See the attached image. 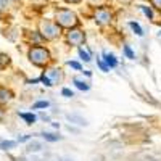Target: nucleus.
<instances>
[{
	"mask_svg": "<svg viewBox=\"0 0 161 161\" xmlns=\"http://www.w3.org/2000/svg\"><path fill=\"white\" fill-rule=\"evenodd\" d=\"M28 60L31 64L37 66V68H44L47 69L48 66L52 64L53 61V57H52V52L48 47L45 45H31L29 50H28Z\"/></svg>",
	"mask_w": 161,
	"mask_h": 161,
	"instance_id": "nucleus-1",
	"label": "nucleus"
},
{
	"mask_svg": "<svg viewBox=\"0 0 161 161\" xmlns=\"http://www.w3.org/2000/svg\"><path fill=\"white\" fill-rule=\"evenodd\" d=\"M53 19L58 23V26L63 29V31H69L73 28H79L80 24V19L77 16V13L71 8H55L53 11Z\"/></svg>",
	"mask_w": 161,
	"mask_h": 161,
	"instance_id": "nucleus-2",
	"label": "nucleus"
},
{
	"mask_svg": "<svg viewBox=\"0 0 161 161\" xmlns=\"http://www.w3.org/2000/svg\"><path fill=\"white\" fill-rule=\"evenodd\" d=\"M37 32L42 36L44 42H53V40H58L63 36V29L58 26V23L55 19H39L37 23Z\"/></svg>",
	"mask_w": 161,
	"mask_h": 161,
	"instance_id": "nucleus-3",
	"label": "nucleus"
},
{
	"mask_svg": "<svg viewBox=\"0 0 161 161\" xmlns=\"http://www.w3.org/2000/svg\"><path fill=\"white\" fill-rule=\"evenodd\" d=\"M92 19L95 21V24L100 26V28H106V26H111L114 23V11L110 5L93 8Z\"/></svg>",
	"mask_w": 161,
	"mask_h": 161,
	"instance_id": "nucleus-4",
	"label": "nucleus"
},
{
	"mask_svg": "<svg viewBox=\"0 0 161 161\" xmlns=\"http://www.w3.org/2000/svg\"><path fill=\"white\" fill-rule=\"evenodd\" d=\"M86 40H87V34L84 29H80V28H73L69 31H66L64 32V42L66 45H69V47H82L86 44Z\"/></svg>",
	"mask_w": 161,
	"mask_h": 161,
	"instance_id": "nucleus-5",
	"label": "nucleus"
},
{
	"mask_svg": "<svg viewBox=\"0 0 161 161\" xmlns=\"http://www.w3.org/2000/svg\"><path fill=\"white\" fill-rule=\"evenodd\" d=\"M44 74L52 80V84L53 86H57V84H63V80H64V73L61 68H55V66H48L47 69H44Z\"/></svg>",
	"mask_w": 161,
	"mask_h": 161,
	"instance_id": "nucleus-6",
	"label": "nucleus"
},
{
	"mask_svg": "<svg viewBox=\"0 0 161 161\" xmlns=\"http://www.w3.org/2000/svg\"><path fill=\"white\" fill-rule=\"evenodd\" d=\"M66 119H68L71 124H76V126H80V127L89 126V121L84 116L77 114V113H68V114H66Z\"/></svg>",
	"mask_w": 161,
	"mask_h": 161,
	"instance_id": "nucleus-7",
	"label": "nucleus"
},
{
	"mask_svg": "<svg viewBox=\"0 0 161 161\" xmlns=\"http://www.w3.org/2000/svg\"><path fill=\"white\" fill-rule=\"evenodd\" d=\"M13 97H15V93H13L8 87L5 86H0V105H7L13 100Z\"/></svg>",
	"mask_w": 161,
	"mask_h": 161,
	"instance_id": "nucleus-8",
	"label": "nucleus"
},
{
	"mask_svg": "<svg viewBox=\"0 0 161 161\" xmlns=\"http://www.w3.org/2000/svg\"><path fill=\"white\" fill-rule=\"evenodd\" d=\"M102 57H103L102 60H103L106 64H108V68H110V69L116 68V66H118V63H119V61H118V58L113 55V53L106 52V50H103V52H102Z\"/></svg>",
	"mask_w": 161,
	"mask_h": 161,
	"instance_id": "nucleus-9",
	"label": "nucleus"
},
{
	"mask_svg": "<svg viewBox=\"0 0 161 161\" xmlns=\"http://www.w3.org/2000/svg\"><path fill=\"white\" fill-rule=\"evenodd\" d=\"M73 84H74L76 89L80 90V92H89V90H90V84L87 82L86 79H82V77H73Z\"/></svg>",
	"mask_w": 161,
	"mask_h": 161,
	"instance_id": "nucleus-10",
	"label": "nucleus"
},
{
	"mask_svg": "<svg viewBox=\"0 0 161 161\" xmlns=\"http://www.w3.org/2000/svg\"><path fill=\"white\" fill-rule=\"evenodd\" d=\"M139 8L142 10V13H143V15L148 18L150 21H153V23L156 21V16H155V11H153V7H152V5H150V7H148V5H140Z\"/></svg>",
	"mask_w": 161,
	"mask_h": 161,
	"instance_id": "nucleus-11",
	"label": "nucleus"
},
{
	"mask_svg": "<svg viewBox=\"0 0 161 161\" xmlns=\"http://www.w3.org/2000/svg\"><path fill=\"white\" fill-rule=\"evenodd\" d=\"M18 116L26 121V124H34L37 121V116L34 113H18Z\"/></svg>",
	"mask_w": 161,
	"mask_h": 161,
	"instance_id": "nucleus-12",
	"label": "nucleus"
},
{
	"mask_svg": "<svg viewBox=\"0 0 161 161\" xmlns=\"http://www.w3.org/2000/svg\"><path fill=\"white\" fill-rule=\"evenodd\" d=\"M129 28L132 29V32L136 34V36H139V37L143 36V29H142V26L137 21H129Z\"/></svg>",
	"mask_w": 161,
	"mask_h": 161,
	"instance_id": "nucleus-13",
	"label": "nucleus"
},
{
	"mask_svg": "<svg viewBox=\"0 0 161 161\" xmlns=\"http://www.w3.org/2000/svg\"><path fill=\"white\" fill-rule=\"evenodd\" d=\"M77 55H79V58L82 60L84 63H90V61H92V55H90L87 50H84L82 47H79V48H77Z\"/></svg>",
	"mask_w": 161,
	"mask_h": 161,
	"instance_id": "nucleus-14",
	"label": "nucleus"
},
{
	"mask_svg": "<svg viewBox=\"0 0 161 161\" xmlns=\"http://www.w3.org/2000/svg\"><path fill=\"white\" fill-rule=\"evenodd\" d=\"M42 137H44L45 142H58V140H61V136L53 134V132H42Z\"/></svg>",
	"mask_w": 161,
	"mask_h": 161,
	"instance_id": "nucleus-15",
	"label": "nucleus"
},
{
	"mask_svg": "<svg viewBox=\"0 0 161 161\" xmlns=\"http://www.w3.org/2000/svg\"><path fill=\"white\" fill-rule=\"evenodd\" d=\"M11 63V58H10V55H7V53H2L0 52V71L2 69H5L7 66Z\"/></svg>",
	"mask_w": 161,
	"mask_h": 161,
	"instance_id": "nucleus-16",
	"label": "nucleus"
},
{
	"mask_svg": "<svg viewBox=\"0 0 161 161\" xmlns=\"http://www.w3.org/2000/svg\"><path fill=\"white\" fill-rule=\"evenodd\" d=\"M18 145V140H3L0 142V150H11Z\"/></svg>",
	"mask_w": 161,
	"mask_h": 161,
	"instance_id": "nucleus-17",
	"label": "nucleus"
},
{
	"mask_svg": "<svg viewBox=\"0 0 161 161\" xmlns=\"http://www.w3.org/2000/svg\"><path fill=\"white\" fill-rule=\"evenodd\" d=\"M87 5L92 7V8H98V7H105V5H108L110 0H86Z\"/></svg>",
	"mask_w": 161,
	"mask_h": 161,
	"instance_id": "nucleus-18",
	"label": "nucleus"
},
{
	"mask_svg": "<svg viewBox=\"0 0 161 161\" xmlns=\"http://www.w3.org/2000/svg\"><path fill=\"white\" fill-rule=\"evenodd\" d=\"M48 106H50V102H47V100H39V102L32 103V110H45V108H48Z\"/></svg>",
	"mask_w": 161,
	"mask_h": 161,
	"instance_id": "nucleus-19",
	"label": "nucleus"
},
{
	"mask_svg": "<svg viewBox=\"0 0 161 161\" xmlns=\"http://www.w3.org/2000/svg\"><path fill=\"white\" fill-rule=\"evenodd\" d=\"M123 53L126 55V58H129V60L136 58V53H134V50H132L129 45H124V47H123Z\"/></svg>",
	"mask_w": 161,
	"mask_h": 161,
	"instance_id": "nucleus-20",
	"label": "nucleus"
},
{
	"mask_svg": "<svg viewBox=\"0 0 161 161\" xmlns=\"http://www.w3.org/2000/svg\"><path fill=\"white\" fill-rule=\"evenodd\" d=\"M66 64L69 66V68H73L74 71H82V64H80L79 61H74V60H69V61H66Z\"/></svg>",
	"mask_w": 161,
	"mask_h": 161,
	"instance_id": "nucleus-21",
	"label": "nucleus"
},
{
	"mask_svg": "<svg viewBox=\"0 0 161 161\" xmlns=\"http://www.w3.org/2000/svg\"><path fill=\"white\" fill-rule=\"evenodd\" d=\"M97 64H98V68H100V71H103V73H108L110 71V68H108V64H106L102 58H97Z\"/></svg>",
	"mask_w": 161,
	"mask_h": 161,
	"instance_id": "nucleus-22",
	"label": "nucleus"
},
{
	"mask_svg": "<svg viewBox=\"0 0 161 161\" xmlns=\"http://www.w3.org/2000/svg\"><path fill=\"white\" fill-rule=\"evenodd\" d=\"M61 95L66 97V98H73V97H74V92H73L71 89H68V87H63V89H61Z\"/></svg>",
	"mask_w": 161,
	"mask_h": 161,
	"instance_id": "nucleus-23",
	"label": "nucleus"
},
{
	"mask_svg": "<svg viewBox=\"0 0 161 161\" xmlns=\"http://www.w3.org/2000/svg\"><path fill=\"white\" fill-rule=\"evenodd\" d=\"M40 82H42V84H44L45 87H53V84H52V80H50V79H48V77H47V76H45L44 73L40 74Z\"/></svg>",
	"mask_w": 161,
	"mask_h": 161,
	"instance_id": "nucleus-24",
	"label": "nucleus"
},
{
	"mask_svg": "<svg viewBox=\"0 0 161 161\" xmlns=\"http://www.w3.org/2000/svg\"><path fill=\"white\" fill-rule=\"evenodd\" d=\"M29 2H31L34 7H45V5H47V0H29Z\"/></svg>",
	"mask_w": 161,
	"mask_h": 161,
	"instance_id": "nucleus-25",
	"label": "nucleus"
},
{
	"mask_svg": "<svg viewBox=\"0 0 161 161\" xmlns=\"http://www.w3.org/2000/svg\"><path fill=\"white\" fill-rule=\"evenodd\" d=\"M150 5H152L155 10L161 11V0H150Z\"/></svg>",
	"mask_w": 161,
	"mask_h": 161,
	"instance_id": "nucleus-26",
	"label": "nucleus"
},
{
	"mask_svg": "<svg viewBox=\"0 0 161 161\" xmlns=\"http://www.w3.org/2000/svg\"><path fill=\"white\" fill-rule=\"evenodd\" d=\"M40 148H42V145H40V143H34V145L31 143V145H29V150H31V152H37V150H40Z\"/></svg>",
	"mask_w": 161,
	"mask_h": 161,
	"instance_id": "nucleus-27",
	"label": "nucleus"
},
{
	"mask_svg": "<svg viewBox=\"0 0 161 161\" xmlns=\"http://www.w3.org/2000/svg\"><path fill=\"white\" fill-rule=\"evenodd\" d=\"M116 2H118L119 5H124V7H127V5H132V3H134V0H116Z\"/></svg>",
	"mask_w": 161,
	"mask_h": 161,
	"instance_id": "nucleus-28",
	"label": "nucleus"
},
{
	"mask_svg": "<svg viewBox=\"0 0 161 161\" xmlns=\"http://www.w3.org/2000/svg\"><path fill=\"white\" fill-rule=\"evenodd\" d=\"M64 3H69V5H79V3H82L84 0H63Z\"/></svg>",
	"mask_w": 161,
	"mask_h": 161,
	"instance_id": "nucleus-29",
	"label": "nucleus"
},
{
	"mask_svg": "<svg viewBox=\"0 0 161 161\" xmlns=\"http://www.w3.org/2000/svg\"><path fill=\"white\" fill-rule=\"evenodd\" d=\"M31 137H32V136H23V137H19V139H18V143H21V142H28Z\"/></svg>",
	"mask_w": 161,
	"mask_h": 161,
	"instance_id": "nucleus-30",
	"label": "nucleus"
},
{
	"mask_svg": "<svg viewBox=\"0 0 161 161\" xmlns=\"http://www.w3.org/2000/svg\"><path fill=\"white\" fill-rule=\"evenodd\" d=\"M66 129H68L69 132H74V134H79V129H74V127H73V124H69V126H66Z\"/></svg>",
	"mask_w": 161,
	"mask_h": 161,
	"instance_id": "nucleus-31",
	"label": "nucleus"
},
{
	"mask_svg": "<svg viewBox=\"0 0 161 161\" xmlns=\"http://www.w3.org/2000/svg\"><path fill=\"white\" fill-rule=\"evenodd\" d=\"M60 161H74L73 158H66V156H63V158H60Z\"/></svg>",
	"mask_w": 161,
	"mask_h": 161,
	"instance_id": "nucleus-32",
	"label": "nucleus"
},
{
	"mask_svg": "<svg viewBox=\"0 0 161 161\" xmlns=\"http://www.w3.org/2000/svg\"><path fill=\"white\" fill-rule=\"evenodd\" d=\"M3 116H5V111H3L2 108H0V121H2V119H3Z\"/></svg>",
	"mask_w": 161,
	"mask_h": 161,
	"instance_id": "nucleus-33",
	"label": "nucleus"
},
{
	"mask_svg": "<svg viewBox=\"0 0 161 161\" xmlns=\"http://www.w3.org/2000/svg\"><path fill=\"white\" fill-rule=\"evenodd\" d=\"M82 73H84L87 77H90V76H92V71H82Z\"/></svg>",
	"mask_w": 161,
	"mask_h": 161,
	"instance_id": "nucleus-34",
	"label": "nucleus"
},
{
	"mask_svg": "<svg viewBox=\"0 0 161 161\" xmlns=\"http://www.w3.org/2000/svg\"><path fill=\"white\" fill-rule=\"evenodd\" d=\"M159 34H161V32H159Z\"/></svg>",
	"mask_w": 161,
	"mask_h": 161,
	"instance_id": "nucleus-35",
	"label": "nucleus"
}]
</instances>
